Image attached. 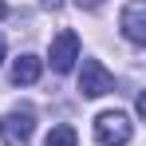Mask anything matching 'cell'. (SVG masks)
<instances>
[{"instance_id": "cell-4", "label": "cell", "mask_w": 146, "mask_h": 146, "mask_svg": "<svg viewBox=\"0 0 146 146\" xmlns=\"http://www.w3.org/2000/svg\"><path fill=\"white\" fill-rule=\"evenodd\" d=\"M51 71H59V75H67L75 67V59H79V36H75L71 28H63L55 40H51Z\"/></svg>"}, {"instance_id": "cell-8", "label": "cell", "mask_w": 146, "mask_h": 146, "mask_svg": "<svg viewBox=\"0 0 146 146\" xmlns=\"http://www.w3.org/2000/svg\"><path fill=\"white\" fill-rule=\"evenodd\" d=\"M75 4H79V8H87V12H95V8L103 4V0H75Z\"/></svg>"}, {"instance_id": "cell-3", "label": "cell", "mask_w": 146, "mask_h": 146, "mask_svg": "<svg viewBox=\"0 0 146 146\" xmlns=\"http://www.w3.org/2000/svg\"><path fill=\"white\" fill-rule=\"evenodd\" d=\"M79 91L87 99H103L115 91V75L107 71L99 59H83V71H79Z\"/></svg>"}, {"instance_id": "cell-1", "label": "cell", "mask_w": 146, "mask_h": 146, "mask_svg": "<svg viewBox=\"0 0 146 146\" xmlns=\"http://www.w3.org/2000/svg\"><path fill=\"white\" fill-rule=\"evenodd\" d=\"M130 134H134V122H130V115H122V111H103L95 119L99 146H126Z\"/></svg>"}, {"instance_id": "cell-7", "label": "cell", "mask_w": 146, "mask_h": 146, "mask_svg": "<svg viewBox=\"0 0 146 146\" xmlns=\"http://www.w3.org/2000/svg\"><path fill=\"white\" fill-rule=\"evenodd\" d=\"M44 146H79V134H75V126L59 122V126L48 130V142H44Z\"/></svg>"}, {"instance_id": "cell-2", "label": "cell", "mask_w": 146, "mask_h": 146, "mask_svg": "<svg viewBox=\"0 0 146 146\" xmlns=\"http://www.w3.org/2000/svg\"><path fill=\"white\" fill-rule=\"evenodd\" d=\"M36 134V115L32 111H8L0 119V142L4 146H28Z\"/></svg>"}, {"instance_id": "cell-6", "label": "cell", "mask_w": 146, "mask_h": 146, "mask_svg": "<svg viewBox=\"0 0 146 146\" xmlns=\"http://www.w3.org/2000/svg\"><path fill=\"white\" fill-rule=\"evenodd\" d=\"M44 71V63H40V55H20V59H12V83L16 87H32L36 79Z\"/></svg>"}, {"instance_id": "cell-11", "label": "cell", "mask_w": 146, "mask_h": 146, "mask_svg": "<svg viewBox=\"0 0 146 146\" xmlns=\"http://www.w3.org/2000/svg\"><path fill=\"white\" fill-rule=\"evenodd\" d=\"M0 63H4V36H0Z\"/></svg>"}, {"instance_id": "cell-5", "label": "cell", "mask_w": 146, "mask_h": 146, "mask_svg": "<svg viewBox=\"0 0 146 146\" xmlns=\"http://www.w3.org/2000/svg\"><path fill=\"white\" fill-rule=\"evenodd\" d=\"M122 36L130 44H146V0H130L122 8Z\"/></svg>"}, {"instance_id": "cell-10", "label": "cell", "mask_w": 146, "mask_h": 146, "mask_svg": "<svg viewBox=\"0 0 146 146\" xmlns=\"http://www.w3.org/2000/svg\"><path fill=\"white\" fill-rule=\"evenodd\" d=\"M44 8H59V0H44Z\"/></svg>"}, {"instance_id": "cell-9", "label": "cell", "mask_w": 146, "mask_h": 146, "mask_svg": "<svg viewBox=\"0 0 146 146\" xmlns=\"http://www.w3.org/2000/svg\"><path fill=\"white\" fill-rule=\"evenodd\" d=\"M4 16H8V4H4V0H0V20H4Z\"/></svg>"}]
</instances>
